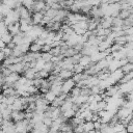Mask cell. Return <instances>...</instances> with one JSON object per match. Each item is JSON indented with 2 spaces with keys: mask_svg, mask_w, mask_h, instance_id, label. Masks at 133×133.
Masks as SVG:
<instances>
[{
  "mask_svg": "<svg viewBox=\"0 0 133 133\" xmlns=\"http://www.w3.org/2000/svg\"><path fill=\"white\" fill-rule=\"evenodd\" d=\"M75 86V82L72 80V78L66 79L61 84V92L62 94H70L71 89Z\"/></svg>",
  "mask_w": 133,
  "mask_h": 133,
  "instance_id": "obj_1",
  "label": "cell"
},
{
  "mask_svg": "<svg viewBox=\"0 0 133 133\" xmlns=\"http://www.w3.org/2000/svg\"><path fill=\"white\" fill-rule=\"evenodd\" d=\"M24 118H25V111H17V110H14L10 113V119L14 123L19 122V121H22Z\"/></svg>",
  "mask_w": 133,
  "mask_h": 133,
  "instance_id": "obj_2",
  "label": "cell"
},
{
  "mask_svg": "<svg viewBox=\"0 0 133 133\" xmlns=\"http://www.w3.org/2000/svg\"><path fill=\"white\" fill-rule=\"evenodd\" d=\"M7 31H8L12 36L16 35V34H18V33L20 32V24H19V22H16V23H14V24L7 25Z\"/></svg>",
  "mask_w": 133,
  "mask_h": 133,
  "instance_id": "obj_3",
  "label": "cell"
},
{
  "mask_svg": "<svg viewBox=\"0 0 133 133\" xmlns=\"http://www.w3.org/2000/svg\"><path fill=\"white\" fill-rule=\"evenodd\" d=\"M44 15L42 12H33L31 15V20H32V25H39L42 20H43Z\"/></svg>",
  "mask_w": 133,
  "mask_h": 133,
  "instance_id": "obj_4",
  "label": "cell"
},
{
  "mask_svg": "<svg viewBox=\"0 0 133 133\" xmlns=\"http://www.w3.org/2000/svg\"><path fill=\"white\" fill-rule=\"evenodd\" d=\"M72 76H73V72H71L69 70H60L59 73H58V77L60 79H62L63 81L66 80V79L72 78Z\"/></svg>",
  "mask_w": 133,
  "mask_h": 133,
  "instance_id": "obj_5",
  "label": "cell"
},
{
  "mask_svg": "<svg viewBox=\"0 0 133 133\" xmlns=\"http://www.w3.org/2000/svg\"><path fill=\"white\" fill-rule=\"evenodd\" d=\"M132 78H133V73H132V72H130V73H128V74H124V76L121 78V80L117 82V84L127 83V82L131 81V80H132Z\"/></svg>",
  "mask_w": 133,
  "mask_h": 133,
  "instance_id": "obj_6",
  "label": "cell"
},
{
  "mask_svg": "<svg viewBox=\"0 0 133 133\" xmlns=\"http://www.w3.org/2000/svg\"><path fill=\"white\" fill-rule=\"evenodd\" d=\"M34 74H35V70L34 69H28L27 71H25L23 73V76L27 80H33L34 79Z\"/></svg>",
  "mask_w": 133,
  "mask_h": 133,
  "instance_id": "obj_7",
  "label": "cell"
},
{
  "mask_svg": "<svg viewBox=\"0 0 133 133\" xmlns=\"http://www.w3.org/2000/svg\"><path fill=\"white\" fill-rule=\"evenodd\" d=\"M43 97H44V99L49 103V105H50V103L56 98V95L53 92V91H51V90H49L48 92H46L45 95H43Z\"/></svg>",
  "mask_w": 133,
  "mask_h": 133,
  "instance_id": "obj_8",
  "label": "cell"
},
{
  "mask_svg": "<svg viewBox=\"0 0 133 133\" xmlns=\"http://www.w3.org/2000/svg\"><path fill=\"white\" fill-rule=\"evenodd\" d=\"M130 15H132V10H128V9H121V10H119V12H118V15H117V17H118L119 19H122V20H125V19H127Z\"/></svg>",
  "mask_w": 133,
  "mask_h": 133,
  "instance_id": "obj_9",
  "label": "cell"
},
{
  "mask_svg": "<svg viewBox=\"0 0 133 133\" xmlns=\"http://www.w3.org/2000/svg\"><path fill=\"white\" fill-rule=\"evenodd\" d=\"M0 39H1L5 45H6V44H8V43H10V42H11V39H12V35H11L9 32H5V33L1 34Z\"/></svg>",
  "mask_w": 133,
  "mask_h": 133,
  "instance_id": "obj_10",
  "label": "cell"
},
{
  "mask_svg": "<svg viewBox=\"0 0 133 133\" xmlns=\"http://www.w3.org/2000/svg\"><path fill=\"white\" fill-rule=\"evenodd\" d=\"M41 49H42V46L32 42L30 45H29V52H33V53H36V52H41Z\"/></svg>",
  "mask_w": 133,
  "mask_h": 133,
  "instance_id": "obj_11",
  "label": "cell"
},
{
  "mask_svg": "<svg viewBox=\"0 0 133 133\" xmlns=\"http://www.w3.org/2000/svg\"><path fill=\"white\" fill-rule=\"evenodd\" d=\"M82 127H83V131L84 132H86V133H88L89 131H91V130H95L94 129V123L92 122H84L83 124H82Z\"/></svg>",
  "mask_w": 133,
  "mask_h": 133,
  "instance_id": "obj_12",
  "label": "cell"
},
{
  "mask_svg": "<svg viewBox=\"0 0 133 133\" xmlns=\"http://www.w3.org/2000/svg\"><path fill=\"white\" fill-rule=\"evenodd\" d=\"M89 62H90V57H89V56H83V55H82L81 58L79 59V62H78V63H79L81 66L85 68Z\"/></svg>",
  "mask_w": 133,
  "mask_h": 133,
  "instance_id": "obj_13",
  "label": "cell"
},
{
  "mask_svg": "<svg viewBox=\"0 0 133 133\" xmlns=\"http://www.w3.org/2000/svg\"><path fill=\"white\" fill-rule=\"evenodd\" d=\"M121 70H122V72H123L124 74H128V73L132 72V70H133V63L127 62L126 64H124V65L121 68Z\"/></svg>",
  "mask_w": 133,
  "mask_h": 133,
  "instance_id": "obj_14",
  "label": "cell"
},
{
  "mask_svg": "<svg viewBox=\"0 0 133 133\" xmlns=\"http://www.w3.org/2000/svg\"><path fill=\"white\" fill-rule=\"evenodd\" d=\"M63 100H60L58 97H56L51 103H50V106H52V107H54V108H59L62 104H63Z\"/></svg>",
  "mask_w": 133,
  "mask_h": 133,
  "instance_id": "obj_15",
  "label": "cell"
},
{
  "mask_svg": "<svg viewBox=\"0 0 133 133\" xmlns=\"http://www.w3.org/2000/svg\"><path fill=\"white\" fill-rule=\"evenodd\" d=\"M72 105H73V102H71V101H64L63 104L59 107V109H60L61 112H64V111H66V110L71 109V108H72Z\"/></svg>",
  "mask_w": 133,
  "mask_h": 133,
  "instance_id": "obj_16",
  "label": "cell"
},
{
  "mask_svg": "<svg viewBox=\"0 0 133 133\" xmlns=\"http://www.w3.org/2000/svg\"><path fill=\"white\" fill-rule=\"evenodd\" d=\"M77 53H78V52H77L74 48L69 47V48H68V50H66L62 55H63V56H64V58H65V57H72V56H74V55H75V54H77Z\"/></svg>",
  "mask_w": 133,
  "mask_h": 133,
  "instance_id": "obj_17",
  "label": "cell"
},
{
  "mask_svg": "<svg viewBox=\"0 0 133 133\" xmlns=\"http://www.w3.org/2000/svg\"><path fill=\"white\" fill-rule=\"evenodd\" d=\"M54 66H55V64H54L53 62L48 61V62H45L43 70H45V71H46V72H48V73H51V72L54 70Z\"/></svg>",
  "mask_w": 133,
  "mask_h": 133,
  "instance_id": "obj_18",
  "label": "cell"
},
{
  "mask_svg": "<svg viewBox=\"0 0 133 133\" xmlns=\"http://www.w3.org/2000/svg\"><path fill=\"white\" fill-rule=\"evenodd\" d=\"M107 108V103L105 101H99L97 102V112L98 111H101V110H106Z\"/></svg>",
  "mask_w": 133,
  "mask_h": 133,
  "instance_id": "obj_19",
  "label": "cell"
},
{
  "mask_svg": "<svg viewBox=\"0 0 133 133\" xmlns=\"http://www.w3.org/2000/svg\"><path fill=\"white\" fill-rule=\"evenodd\" d=\"M112 128H113V130H114V132H115V133H118V132H121V131L125 130V125H124V124H122L121 122H118V123H116L115 125H113V126H112Z\"/></svg>",
  "mask_w": 133,
  "mask_h": 133,
  "instance_id": "obj_20",
  "label": "cell"
},
{
  "mask_svg": "<svg viewBox=\"0 0 133 133\" xmlns=\"http://www.w3.org/2000/svg\"><path fill=\"white\" fill-rule=\"evenodd\" d=\"M80 90H81V88H79V87H77V86H74V87L71 89V91H70L71 97L76 98V97L80 96Z\"/></svg>",
  "mask_w": 133,
  "mask_h": 133,
  "instance_id": "obj_21",
  "label": "cell"
},
{
  "mask_svg": "<svg viewBox=\"0 0 133 133\" xmlns=\"http://www.w3.org/2000/svg\"><path fill=\"white\" fill-rule=\"evenodd\" d=\"M62 115H63L65 118L70 119V118H72V117L75 116V111L71 108V109H69V110H66V111H64V112H62Z\"/></svg>",
  "mask_w": 133,
  "mask_h": 133,
  "instance_id": "obj_22",
  "label": "cell"
},
{
  "mask_svg": "<svg viewBox=\"0 0 133 133\" xmlns=\"http://www.w3.org/2000/svg\"><path fill=\"white\" fill-rule=\"evenodd\" d=\"M50 90L53 91V92L56 95V97H57V96L61 92V85H51Z\"/></svg>",
  "mask_w": 133,
  "mask_h": 133,
  "instance_id": "obj_23",
  "label": "cell"
},
{
  "mask_svg": "<svg viewBox=\"0 0 133 133\" xmlns=\"http://www.w3.org/2000/svg\"><path fill=\"white\" fill-rule=\"evenodd\" d=\"M41 58H42V60H44L45 62H48V61H51L52 55H51L49 52H46V53H41Z\"/></svg>",
  "mask_w": 133,
  "mask_h": 133,
  "instance_id": "obj_24",
  "label": "cell"
},
{
  "mask_svg": "<svg viewBox=\"0 0 133 133\" xmlns=\"http://www.w3.org/2000/svg\"><path fill=\"white\" fill-rule=\"evenodd\" d=\"M72 80H73L75 83H77V82L83 80V73H81V74H73Z\"/></svg>",
  "mask_w": 133,
  "mask_h": 133,
  "instance_id": "obj_25",
  "label": "cell"
},
{
  "mask_svg": "<svg viewBox=\"0 0 133 133\" xmlns=\"http://www.w3.org/2000/svg\"><path fill=\"white\" fill-rule=\"evenodd\" d=\"M49 53H50L52 56H58V55L60 54V49H59V47L51 48V50L49 51Z\"/></svg>",
  "mask_w": 133,
  "mask_h": 133,
  "instance_id": "obj_26",
  "label": "cell"
},
{
  "mask_svg": "<svg viewBox=\"0 0 133 133\" xmlns=\"http://www.w3.org/2000/svg\"><path fill=\"white\" fill-rule=\"evenodd\" d=\"M42 123H43L45 126H47L48 128H50L51 125H52V118H50V117H44L43 121H42Z\"/></svg>",
  "mask_w": 133,
  "mask_h": 133,
  "instance_id": "obj_27",
  "label": "cell"
},
{
  "mask_svg": "<svg viewBox=\"0 0 133 133\" xmlns=\"http://www.w3.org/2000/svg\"><path fill=\"white\" fill-rule=\"evenodd\" d=\"M125 130L127 133H133V123L129 122L126 126H125Z\"/></svg>",
  "mask_w": 133,
  "mask_h": 133,
  "instance_id": "obj_28",
  "label": "cell"
},
{
  "mask_svg": "<svg viewBox=\"0 0 133 133\" xmlns=\"http://www.w3.org/2000/svg\"><path fill=\"white\" fill-rule=\"evenodd\" d=\"M51 50V47L50 45H43L42 46V49H41V53H46V52H49Z\"/></svg>",
  "mask_w": 133,
  "mask_h": 133,
  "instance_id": "obj_29",
  "label": "cell"
},
{
  "mask_svg": "<svg viewBox=\"0 0 133 133\" xmlns=\"http://www.w3.org/2000/svg\"><path fill=\"white\" fill-rule=\"evenodd\" d=\"M3 53H4V55H5V57H7V56H10V54H11V50L10 49H8L6 46L1 50Z\"/></svg>",
  "mask_w": 133,
  "mask_h": 133,
  "instance_id": "obj_30",
  "label": "cell"
},
{
  "mask_svg": "<svg viewBox=\"0 0 133 133\" xmlns=\"http://www.w3.org/2000/svg\"><path fill=\"white\" fill-rule=\"evenodd\" d=\"M16 44L15 43H12V42H10V43H8V44H6V47L8 48V49H10V50H14L15 48H16Z\"/></svg>",
  "mask_w": 133,
  "mask_h": 133,
  "instance_id": "obj_31",
  "label": "cell"
},
{
  "mask_svg": "<svg viewBox=\"0 0 133 133\" xmlns=\"http://www.w3.org/2000/svg\"><path fill=\"white\" fill-rule=\"evenodd\" d=\"M4 58H5V55H4V53H3L2 51H0V63H2V61L4 60Z\"/></svg>",
  "mask_w": 133,
  "mask_h": 133,
  "instance_id": "obj_32",
  "label": "cell"
},
{
  "mask_svg": "<svg viewBox=\"0 0 133 133\" xmlns=\"http://www.w3.org/2000/svg\"><path fill=\"white\" fill-rule=\"evenodd\" d=\"M5 46H6V45H5V44H4V43H3V42L0 39V51H1V50H2V49L5 47Z\"/></svg>",
  "mask_w": 133,
  "mask_h": 133,
  "instance_id": "obj_33",
  "label": "cell"
},
{
  "mask_svg": "<svg viewBox=\"0 0 133 133\" xmlns=\"http://www.w3.org/2000/svg\"><path fill=\"white\" fill-rule=\"evenodd\" d=\"M2 122H3V118H2V116L0 115V127H1V125H2Z\"/></svg>",
  "mask_w": 133,
  "mask_h": 133,
  "instance_id": "obj_34",
  "label": "cell"
},
{
  "mask_svg": "<svg viewBox=\"0 0 133 133\" xmlns=\"http://www.w3.org/2000/svg\"><path fill=\"white\" fill-rule=\"evenodd\" d=\"M80 133H86V132H84V131H83V132H80Z\"/></svg>",
  "mask_w": 133,
  "mask_h": 133,
  "instance_id": "obj_35",
  "label": "cell"
}]
</instances>
